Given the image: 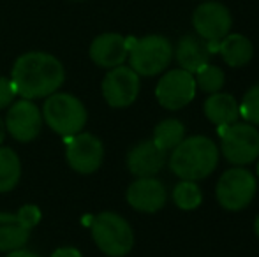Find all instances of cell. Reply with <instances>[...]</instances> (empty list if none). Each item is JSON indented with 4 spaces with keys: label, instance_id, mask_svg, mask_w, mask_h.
Here are the masks:
<instances>
[{
    "label": "cell",
    "instance_id": "obj_3",
    "mask_svg": "<svg viewBox=\"0 0 259 257\" xmlns=\"http://www.w3.org/2000/svg\"><path fill=\"white\" fill-rule=\"evenodd\" d=\"M42 120L62 137L74 136L87 125V108L78 97L65 92H55L42 106Z\"/></svg>",
    "mask_w": 259,
    "mask_h": 257
},
{
    "label": "cell",
    "instance_id": "obj_30",
    "mask_svg": "<svg viewBox=\"0 0 259 257\" xmlns=\"http://www.w3.org/2000/svg\"><path fill=\"white\" fill-rule=\"evenodd\" d=\"M257 176H259V161H257Z\"/></svg>",
    "mask_w": 259,
    "mask_h": 257
},
{
    "label": "cell",
    "instance_id": "obj_11",
    "mask_svg": "<svg viewBox=\"0 0 259 257\" xmlns=\"http://www.w3.org/2000/svg\"><path fill=\"white\" fill-rule=\"evenodd\" d=\"M101 88L106 102L111 108H127L138 99L140 76L127 65H118L109 69Z\"/></svg>",
    "mask_w": 259,
    "mask_h": 257
},
{
    "label": "cell",
    "instance_id": "obj_7",
    "mask_svg": "<svg viewBox=\"0 0 259 257\" xmlns=\"http://www.w3.org/2000/svg\"><path fill=\"white\" fill-rule=\"evenodd\" d=\"M257 183L250 171L243 168H235L226 171L217 182V201L222 208L229 212H238L250 204L256 195Z\"/></svg>",
    "mask_w": 259,
    "mask_h": 257
},
{
    "label": "cell",
    "instance_id": "obj_22",
    "mask_svg": "<svg viewBox=\"0 0 259 257\" xmlns=\"http://www.w3.org/2000/svg\"><path fill=\"white\" fill-rule=\"evenodd\" d=\"M194 81L196 86H199L205 93H217L224 86L226 76L221 67L205 64L194 72Z\"/></svg>",
    "mask_w": 259,
    "mask_h": 257
},
{
    "label": "cell",
    "instance_id": "obj_20",
    "mask_svg": "<svg viewBox=\"0 0 259 257\" xmlns=\"http://www.w3.org/2000/svg\"><path fill=\"white\" fill-rule=\"evenodd\" d=\"M21 178V162L13 148L0 146V192H11Z\"/></svg>",
    "mask_w": 259,
    "mask_h": 257
},
{
    "label": "cell",
    "instance_id": "obj_4",
    "mask_svg": "<svg viewBox=\"0 0 259 257\" xmlns=\"http://www.w3.org/2000/svg\"><path fill=\"white\" fill-rule=\"evenodd\" d=\"M131 69L138 76H157L171 64L173 44L164 35H145L141 39L127 37Z\"/></svg>",
    "mask_w": 259,
    "mask_h": 257
},
{
    "label": "cell",
    "instance_id": "obj_13",
    "mask_svg": "<svg viewBox=\"0 0 259 257\" xmlns=\"http://www.w3.org/2000/svg\"><path fill=\"white\" fill-rule=\"evenodd\" d=\"M89 55L94 64L104 69L123 65L127 57H129L127 37L115 34V32H106V34L97 35L90 44Z\"/></svg>",
    "mask_w": 259,
    "mask_h": 257
},
{
    "label": "cell",
    "instance_id": "obj_21",
    "mask_svg": "<svg viewBox=\"0 0 259 257\" xmlns=\"http://www.w3.org/2000/svg\"><path fill=\"white\" fill-rule=\"evenodd\" d=\"M185 136V127L180 120L177 118H167V120H162L160 124L155 125L154 129V143L160 150L167 151L175 150L178 144L184 141Z\"/></svg>",
    "mask_w": 259,
    "mask_h": 257
},
{
    "label": "cell",
    "instance_id": "obj_19",
    "mask_svg": "<svg viewBox=\"0 0 259 257\" xmlns=\"http://www.w3.org/2000/svg\"><path fill=\"white\" fill-rule=\"evenodd\" d=\"M219 53L229 67H243L252 60L254 46L242 34H228L219 42Z\"/></svg>",
    "mask_w": 259,
    "mask_h": 257
},
{
    "label": "cell",
    "instance_id": "obj_24",
    "mask_svg": "<svg viewBox=\"0 0 259 257\" xmlns=\"http://www.w3.org/2000/svg\"><path fill=\"white\" fill-rule=\"evenodd\" d=\"M238 108L240 117L245 118L247 124L259 125V83L247 90V93L243 95V100L238 104Z\"/></svg>",
    "mask_w": 259,
    "mask_h": 257
},
{
    "label": "cell",
    "instance_id": "obj_27",
    "mask_svg": "<svg viewBox=\"0 0 259 257\" xmlns=\"http://www.w3.org/2000/svg\"><path fill=\"white\" fill-rule=\"evenodd\" d=\"M7 257H39L35 252H30V250H25V248H20V250H14V252H9Z\"/></svg>",
    "mask_w": 259,
    "mask_h": 257
},
{
    "label": "cell",
    "instance_id": "obj_17",
    "mask_svg": "<svg viewBox=\"0 0 259 257\" xmlns=\"http://www.w3.org/2000/svg\"><path fill=\"white\" fill-rule=\"evenodd\" d=\"M30 227L18 213H0V252H14L27 245Z\"/></svg>",
    "mask_w": 259,
    "mask_h": 257
},
{
    "label": "cell",
    "instance_id": "obj_16",
    "mask_svg": "<svg viewBox=\"0 0 259 257\" xmlns=\"http://www.w3.org/2000/svg\"><path fill=\"white\" fill-rule=\"evenodd\" d=\"M173 55L177 57L180 69L194 74L201 65L208 64L211 53L205 39H201L199 35L187 34L178 41L177 48H173Z\"/></svg>",
    "mask_w": 259,
    "mask_h": 257
},
{
    "label": "cell",
    "instance_id": "obj_12",
    "mask_svg": "<svg viewBox=\"0 0 259 257\" xmlns=\"http://www.w3.org/2000/svg\"><path fill=\"white\" fill-rule=\"evenodd\" d=\"M6 130L20 143H30L42 129V113L32 100L21 99L11 104L6 115Z\"/></svg>",
    "mask_w": 259,
    "mask_h": 257
},
{
    "label": "cell",
    "instance_id": "obj_9",
    "mask_svg": "<svg viewBox=\"0 0 259 257\" xmlns=\"http://www.w3.org/2000/svg\"><path fill=\"white\" fill-rule=\"evenodd\" d=\"M192 27L196 35L205 39L206 42L222 41L231 32L233 16L224 4L206 0L199 4L192 13Z\"/></svg>",
    "mask_w": 259,
    "mask_h": 257
},
{
    "label": "cell",
    "instance_id": "obj_23",
    "mask_svg": "<svg viewBox=\"0 0 259 257\" xmlns=\"http://www.w3.org/2000/svg\"><path fill=\"white\" fill-rule=\"evenodd\" d=\"M173 201L178 208L185 210H196L203 201L201 189L196 185V182H189V180H182L177 187L173 189Z\"/></svg>",
    "mask_w": 259,
    "mask_h": 257
},
{
    "label": "cell",
    "instance_id": "obj_18",
    "mask_svg": "<svg viewBox=\"0 0 259 257\" xmlns=\"http://www.w3.org/2000/svg\"><path fill=\"white\" fill-rule=\"evenodd\" d=\"M205 115L211 124L222 127V125H231L238 120L240 108L233 95L217 92L210 93V97L205 100Z\"/></svg>",
    "mask_w": 259,
    "mask_h": 257
},
{
    "label": "cell",
    "instance_id": "obj_29",
    "mask_svg": "<svg viewBox=\"0 0 259 257\" xmlns=\"http://www.w3.org/2000/svg\"><path fill=\"white\" fill-rule=\"evenodd\" d=\"M254 231H256V234H257V238H259V213H257L256 220H254Z\"/></svg>",
    "mask_w": 259,
    "mask_h": 257
},
{
    "label": "cell",
    "instance_id": "obj_28",
    "mask_svg": "<svg viewBox=\"0 0 259 257\" xmlns=\"http://www.w3.org/2000/svg\"><path fill=\"white\" fill-rule=\"evenodd\" d=\"M6 124H4V120L0 118V146H2V143H4V139H6Z\"/></svg>",
    "mask_w": 259,
    "mask_h": 257
},
{
    "label": "cell",
    "instance_id": "obj_25",
    "mask_svg": "<svg viewBox=\"0 0 259 257\" xmlns=\"http://www.w3.org/2000/svg\"><path fill=\"white\" fill-rule=\"evenodd\" d=\"M14 97H16V88H14L11 78L0 76V110H4V108H7L9 104H13Z\"/></svg>",
    "mask_w": 259,
    "mask_h": 257
},
{
    "label": "cell",
    "instance_id": "obj_6",
    "mask_svg": "<svg viewBox=\"0 0 259 257\" xmlns=\"http://www.w3.org/2000/svg\"><path fill=\"white\" fill-rule=\"evenodd\" d=\"M221 150L228 162L247 166L259 157V130L252 124H231L219 127Z\"/></svg>",
    "mask_w": 259,
    "mask_h": 257
},
{
    "label": "cell",
    "instance_id": "obj_14",
    "mask_svg": "<svg viewBox=\"0 0 259 257\" xmlns=\"http://www.w3.org/2000/svg\"><path fill=\"white\" fill-rule=\"evenodd\" d=\"M125 197L138 212L155 213L166 204V189L154 176H145L131 183Z\"/></svg>",
    "mask_w": 259,
    "mask_h": 257
},
{
    "label": "cell",
    "instance_id": "obj_26",
    "mask_svg": "<svg viewBox=\"0 0 259 257\" xmlns=\"http://www.w3.org/2000/svg\"><path fill=\"white\" fill-rule=\"evenodd\" d=\"M50 257H83V255H81V252L74 247H60Z\"/></svg>",
    "mask_w": 259,
    "mask_h": 257
},
{
    "label": "cell",
    "instance_id": "obj_15",
    "mask_svg": "<svg viewBox=\"0 0 259 257\" xmlns=\"http://www.w3.org/2000/svg\"><path fill=\"white\" fill-rule=\"evenodd\" d=\"M166 151L160 150L154 141H141L127 153V168L138 178L154 176L164 168Z\"/></svg>",
    "mask_w": 259,
    "mask_h": 257
},
{
    "label": "cell",
    "instance_id": "obj_8",
    "mask_svg": "<svg viewBox=\"0 0 259 257\" xmlns=\"http://www.w3.org/2000/svg\"><path fill=\"white\" fill-rule=\"evenodd\" d=\"M67 164L79 175H92L101 168L104 159L103 141L90 132H78L64 137Z\"/></svg>",
    "mask_w": 259,
    "mask_h": 257
},
{
    "label": "cell",
    "instance_id": "obj_5",
    "mask_svg": "<svg viewBox=\"0 0 259 257\" xmlns=\"http://www.w3.org/2000/svg\"><path fill=\"white\" fill-rule=\"evenodd\" d=\"M92 238L99 250L109 257H123L134 247V233L123 217L113 212H103L92 220Z\"/></svg>",
    "mask_w": 259,
    "mask_h": 257
},
{
    "label": "cell",
    "instance_id": "obj_1",
    "mask_svg": "<svg viewBox=\"0 0 259 257\" xmlns=\"http://www.w3.org/2000/svg\"><path fill=\"white\" fill-rule=\"evenodd\" d=\"M65 79L64 65L57 57L45 52H28L18 57L11 71L16 93L23 99L35 100L50 97Z\"/></svg>",
    "mask_w": 259,
    "mask_h": 257
},
{
    "label": "cell",
    "instance_id": "obj_10",
    "mask_svg": "<svg viewBox=\"0 0 259 257\" xmlns=\"http://www.w3.org/2000/svg\"><path fill=\"white\" fill-rule=\"evenodd\" d=\"M196 81L191 72L184 69H173L159 79L155 97L166 110L177 111L185 108L196 95Z\"/></svg>",
    "mask_w": 259,
    "mask_h": 257
},
{
    "label": "cell",
    "instance_id": "obj_2",
    "mask_svg": "<svg viewBox=\"0 0 259 257\" xmlns=\"http://www.w3.org/2000/svg\"><path fill=\"white\" fill-rule=\"evenodd\" d=\"M217 162V144L206 136H192L171 150L169 168L178 178L198 182L215 171Z\"/></svg>",
    "mask_w": 259,
    "mask_h": 257
},
{
    "label": "cell",
    "instance_id": "obj_31",
    "mask_svg": "<svg viewBox=\"0 0 259 257\" xmlns=\"http://www.w3.org/2000/svg\"><path fill=\"white\" fill-rule=\"evenodd\" d=\"M78 2H79V0H78Z\"/></svg>",
    "mask_w": 259,
    "mask_h": 257
}]
</instances>
